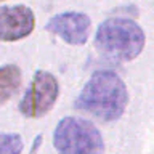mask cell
Segmentation results:
<instances>
[{"label":"cell","instance_id":"6da1fadb","mask_svg":"<svg viewBox=\"0 0 154 154\" xmlns=\"http://www.w3.org/2000/svg\"><path fill=\"white\" fill-rule=\"evenodd\" d=\"M128 90L125 82L109 69H100L85 82L74 108L100 122H114L125 112Z\"/></svg>","mask_w":154,"mask_h":154},{"label":"cell","instance_id":"7a4b0ae2","mask_svg":"<svg viewBox=\"0 0 154 154\" xmlns=\"http://www.w3.org/2000/svg\"><path fill=\"white\" fill-rule=\"evenodd\" d=\"M144 43V31L128 18H108L95 34V47L98 51L117 61L135 60L143 51Z\"/></svg>","mask_w":154,"mask_h":154},{"label":"cell","instance_id":"3957f363","mask_svg":"<svg viewBox=\"0 0 154 154\" xmlns=\"http://www.w3.org/2000/svg\"><path fill=\"white\" fill-rule=\"evenodd\" d=\"M53 146L58 154H103V135L90 120L64 117L53 132Z\"/></svg>","mask_w":154,"mask_h":154},{"label":"cell","instance_id":"277c9868","mask_svg":"<svg viewBox=\"0 0 154 154\" xmlns=\"http://www.w3.org/2000/svg\"><path fill=\"white\" fill-rule=\"evenodd\" d=\"M58 95L60 84L56 77L48 71H37L19 103V112L29 119L43 117L53 109Z\"/></svg>","mask_w":154,"mask_h":154},{"label":"cell","instance_id":"5b68a950","mask_svg":"<svg viewBox=\"0 0 154 154\" xmlns=\"http://www.w3.org/2000/svg\"><path fill=\"white\" fill-rule=\"evenodd\" d=\"M45 29L69 45H84L90 37L91 19L82 11H63L48 19Z\"/></svg>","mask_w":154,"mask_h":154},{"label":"cell","instance_id":"8992f818","mask_svg":"<svg viewBox=\"0 0 154 154\" xmlns=\"http://www.w3.org/2000/svg\"><path fill=\"white\" fill-rule=\"evenodd\" d=\"M35 27L34 11L26 5L0 7V42H18Z\"/></svg>","mask_w":154,"mask_h":154},{"label":"cell","instance_id":"52a82bcc","mask_svg":"<svg viewBox=\"0 0 154 154\" xmlns=\"http://www.w3.org/2000/svg\"><path fill=\"white\" fill-rule=\"evenodd\" d=\"M23 82L21 69L16 64H5L0 67V104H5L19 90Z\"/></svg>","mask_w":154,"mask_h":154},{"label":"cell","instance_id":"ba28073f","mask_svg":"<svg viewBox=\"0 0 154 154\" xmlns=\"http://www.w3.org/2000/svg\"><path fill=\"white\" fill-rule=\"evenodd\" d=\"M24 141L18 133H0V154H21Z\"/></svg>","mask_w":154,"mask_h":154},{"label":"cell","instance_id":"9c48e42d","mask_svg":"<svg viewBox=\"0 0 154 154\" xmlns=\"http://www.w3.org/2000/svg\"><path fill=\"white\" fill-rule=\"evenodd\" d=\"M0 2H2V0H0Z\"/></svg>","mask_w":154,"mask_h":154}]
</instances>
